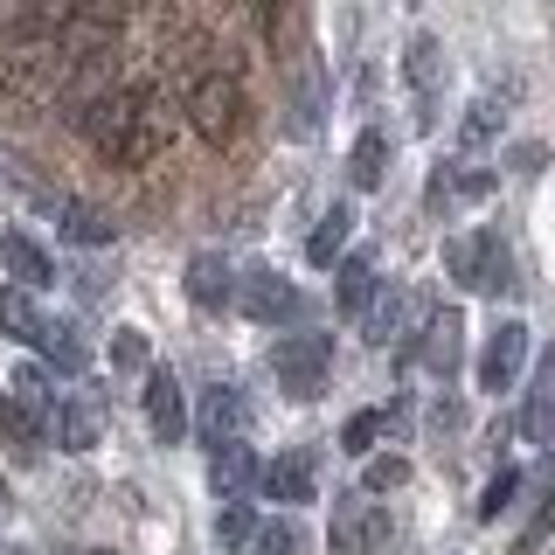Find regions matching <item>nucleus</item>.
<instances>
[{"label":"nucleus","mask_w":555,"mask_h":555,"mask_svg":"<svg viewBox=\"0 0 555 555\" xmlns=\"http://www.w3.org/2000/svg\"><path fill=\"white\" fill-rule=\"evenodd\" d=\"M181 112L208 146H236L243 126H250V91H243V77L230 63H208L181 83Z\"/></svg>","instance_id":"1"},{"label":"nucleus","mask_w":555,"mask_h":555,"mask_svg":"<svg viewBox=\"0 0 555 555\" xmlns=\"http://www.w3.org/2000/svg\"><path fill=\"white\" fill-rule=\"evenodd\" d=\"M49 410H56V389H49L42 369H22V375H14V389L0 396V444H8L22 465L42 459V444H49Z\"/></svg>","instance_id":"2"},{"label":"nucleus","mask_w":555,"mask_h":555,"mask_svg":"<svg viewBox=\"0 0 555 555\" xmlns=\"http://www.w3.org/2000/svg\"><path fill=\"white\" fill-rule=\"evenodd\" d=\"M63 91V63L35 42H14L0 56V118H35L49 98Z\"/></svg>","instance_id":"3"},{"label":"nucleus","mask_w":555,"mask_h":555,"mask_svg":"<svg viewBox=\"0 0 555 555\" xmlns=\"http://www.w3.org/2000/svg\"><path fill=\"white\" fill-rule=\"evenodd\" d=\"M326 369H334V334H285L271 347V375L285 396H299V403H312V396L326 389Z\"/></svg>","instance_id":"4"},{"label":"nucleus","mask_w":555,"mask_h":555,"mask_svg":"<svg viewBox=\"0 0 555 555\" xmlns=\"http://www.w3.org/2000/svg\"><path fill=\"white\" fill-rule=\"evenodd\" d=\"M389 542V514L361 493H334V528H326V555H375Z\"/></svg>","instance_id":"5"},{"label":"nucleus","mask_w":555,"mask_h":555,"mask_svg":"<svg viewBox=\"0 0 555 555\" xmlns=\"http://www.w3.org/2000/svg\"><path fill=\"white\" fill-rule=\"evenodd\" d=\"M416 361H424L438 382H451V375L465 369V312L459 306L424 312V326H416Z\"/></svg>","instance_id":"6"},{"label":"nucleus","mask_w":555,"mask_h":555,"mask_svg":"<svg viewBox=\"0 0 555 555\" xmlns=\"http://www.w3.org/2000/svg\"><path fill=\"white\" fill-rule=\"evenodd\" d=\"M403 77H410V98H416V126H438V98H444V42L416 28L410 49H403Z\"/></svg>","instance_id":"7"},{"label":"nucleus","mask_w":555,"mask_h":555,"mask_svg":"<svg viewBox=\"0 0 555 555\" xmlns=\"http://www.w3.org/2000/svg\"><path fill=\"white\" fill-rule=\"evenodd\" d=\"M230 299H236L243 312H250L257 326H278V320H299V312H306L299 285H285V278H278V271H243Z\"/></svg>","instance_id":"8"},{"label":"nucleus","mask_w":555,"mask_h":555,"mask_svg":"<svg viewBox=\"0 0 555 555\" xmlns=\"http://www.w3.org/2000/svg\"><path fill=\"white\" fill-rule=\"evenodd\" d=\"M520 361H528V326L500 320L493 334H486V347H479V389L486 396H507L514 382H520Z\"/></svg>","instance_id":"9"},{"label":"nucleus","mask_w":555,"mask_h":555,"mask_svg":"<svg viewBox=\"0 0 555 555\" xmlns=\"http://www.w3.org/2000/svg\"><path fill=\"white\" fill-rule=\"evenodd\" d=\"M188 430L208 444V451H222V444H243V430H250V403H243V389H208L202 396V410L188 416Z\"/></svg>","instance_id":"10"},{"label":"nucleus","mask_w":555,"mask_h":555,"mask_svg":"<svg viewBox=\"0 0 555 555\" xmlns=\"http://www.w3.org/2000/svg\"><path fill=\"white\" fill-rule=\"evenodd\" d=\"M320 459L312 451H278L271 465H257V486L278 500V507H306V500H320Z\"/></svg>","instance_id":"11"},{"label":"nucleus","mask_w":555,"mask_h":555,"mask_svg":"<svg viewBox=\"0 0 555 555\" xmlns=\"http://www.w3.org/2000/svg\"><path fill=\"white\" fill-rule=\"evenodd\" d=\"M146 424L160 444L188 438V396H181V375L173 369H146Z\"/></svg>","instance_id":"12"},{"label":"nucleus","mask_w":555,"mask_h":555,"mask_svg":"<svg viewBox=\"0 0 555 555\" xmlns=\"http://www.w3.org/2000/svg\"><path fill=\"white\" fill-rule=\"evenodd\" d=\"M0 264H8L14 292H28V299H35V292H49V285H56V257H49L35 236H22V230H8V236H0Z\"/></svg>","instance_id":"13"},{"label":"nucleus","mask_w":555,"mask_h":555,"mask_svg":"<svg viewBox=\"0 0 555 555\" xmlns=\"http://www.w3.org/2000/svg\"><path fill=\"white\" fill-rule=\"evenodd\" d=\"M375 292H382V278H375V257L369 250H354V257H340V264H334V306L340 312H354V320H361V312L375 306Z\"/></svg>","instance_id":"14"},{"label":"nucleus","mask_w":555,"mask_h":555,"mask_svg":"<svg viewBox=\"0 0 555 555\" xmlns=\"http://www.w3.org/2000/svg\"><path fill=\"white\" fill-rule=\"evenodd\" d=\"M230 292H236V278H230V264H222L216 250H195V257H188V299H195L202 312L230 306Z\"/></svg>","instance_id":"15"},{"label":"nucleus","mask_w":555,"mask_h":555,"mask_svg":"<svg viewBox=\"0 0 555 555\" xmlns=\"http://www.w3.org/2000/svg\"><path fill=\"white\" fill-rule=\"evenodd\" d=\"M208 486H216V500H243L257 486V459L250 444H222L216 459H208Z\"/></svg>","instance_id":"16"},{"label":"nucleus","mask_w":555,"mask_h":555,"mask_svg":"<svg viewBox=\"0 0 555 555\" xmlns=\"http://www.w3.org/2000/svg\"><path fill=\"white\" fill-rule=\"evenodd\" d=\"M56 230L69 243H83V250H104V243L118 236V222L104 216V208H91V202H56Z\"/></svg>","instance_id":"17"},{"label":"nucleus","mask_w":555,"mask_h":555,"mask_svg":"<svg viewBox=\"0 0 555 555\" xmlns=\"http://www.w3.org/2000/svg\"><path fill=\"white\" fill-rule=\"evenodd\" d=\"M416 320V299H410V292L403 285H389V292H375V306L369 312H361V326H369V340L375 347H389L396 334H403V326Z\"/></svg>","instance_id":"18"},{"label":"nucleus","mask_w":555,"mask_h":555,"mask_svg":"<svg viewBox=\"0 0 555 555\" xmlns=\"http://www.w3.org/2000/svg\"><path fill=\"white\" fill-rule=\"evenodd\" d=\"M347 236H354V208H347V202H334V208L320 216V230L306 236V264H320V271H326V264H340Z\"/></svg>","instance_id":"19"},{"label":"nucleus","mask_w":555,"mask_h":555,"mask_svg":"<svg viewBox=\"0 0 555 555\" xmlns=\"http://www.w3.org/2000/svg\"><path fill=\"white\" fill-rule=\"evenodd\" d=\"M0 334L8 340H22V347H42V334H49V312L28 299V292H0Z\"/></svg>","instance_id":"20"},{"label":"nucleus","mask_w":555,"mask_h":555,"mask_svg":"<svg viewBox=\"0 0 555 555\" xmlns=\"http://www.w3.org/2000/svg\"><path fill=\"white\" fill-rule=\"evenodd\" d=\"M520 430H528L534 444H548V451H555V354L542 361V375H534V389H528V410H520Z\"/></svg>","instance_id":"21"},{"label":"nucleus","mask_w":555,"mask_h":555,"mask_svg":"<svg viewBox=\"0 0 555 555\" xmlns=\"http://www.w3.org/2000/svg\"><path fill=\"white\" fill-rule=\"evenodd\" d=\"M347 173H354V188H382L389 181V132L369 126L354 139V153H347Z\"/></svg>","instance_id":"22"},{"label":"nucleus","mask_w":555,"mask_h":555,"mask_svg":"<svg viewBox=\"0 0 555 555\" xmlns=\"http://www.w3.org/2000/svg\"><path fill=\"white\" fill-rule=\"evenodd\" d=\"M49 438H56L63 451H91L98 444V416L83 403H63V396H56V410H49Z\"/></svg>","instance_id":"23"},{"label":"nucleus","mask_w":555,"mask_h":555,"mask_svg":"<svg viewBox=\"0 0 555 555\" xmlns=\"http://www.w3.org/2000/svg\"><path fill=\"white\" fill-rule=\"evenodd\" d=\"M514 285V257H507V243H500V230H479V278H473V292H507Z\"/></svg>","instance_id":"24"},{"label":"nucleus","mask_w":555,"mask_h":555,"mask_svg":"<svg viewBox=\"0 0 555 555\" xmlns=\"http://www.w3.org/2000/svg\"><path fill=\"white\" fill-rule=\"evenodd\" d=\"M42 354H49V369H56V375H83V369H91V347H83L77 326H63V320H49Z\"/></svg>","instance_id":"25"},{"label":"nucleus","mask_w":555,"mask_h":555,"mask_svg":"<svg viewBox=\"0 0 555 555\" xmlns=\"http://www.w3.org/2000/svg\"><path fill=\"white\" fill-rule=\"evenodd\" d=\"M250 534H257V507H250V500H222V514H216V542L230 548V555H243V548H250Z\"/></svg>","instance_id":"26"},{"label":"nucleus","mask_w":555,"mask_h":555,"mask_svg":"<svg viewBox=\"0 0 555 555\" xmlns=\"http://www.w3.org/2000/svg\"><path fill=\"white\" fill-rule=\"evenodd\" d=\"M382 430H389V424H382V410H354V416L340 424V451H347V459H375Z\"/></svg>","instance_id":"27"},{"label":"nucleus","mask_w":555,"mask_h":555,"mask_svg":"<svg viewBox=\"0 0 555 555\" xmlns=\"http://www.w3.org/2000/svg\"><path fill=\"white\" fill-rule=\"evenodd\" d=\"M548 542H555V486H548V500H542V507H534V520L514 534V548H507V555H542Z\"/></svg>","instance_id":"28"},{"label":"nucleus","mask_w":555,"mask_h":555,"mask_svg":"<svg viewBox=\"0 0 555 555\" xmlns=\"http://www.w3.org/2000/svg\"><path fill=\"white\" fill-rule=\"evenodd\" d=\"M500 126H507V98H500V91H479L473 118H465V146H479V139H493Z\"/></svg>","instance_id":"29"},{"label":"nucleus","mask_w":555,"mask_h":555,"mask_svg":"<svg viewBox=\"0 0 555 555\" xmlns=\"http://www.w3.org/2000/svg\"><path fill=\"white\" fill-rule=\"evenodd\" d=\"M403 479H410V459H396V451H389V459H369V473H361L354 493H361V500H375V493H396Z\"/></svg>","instance_id":"30"},{"label":"nucleus","mask_w":555,"mask_h":555,"mask_svg":"<svg viewBox=\"0 0 555 555\" xmlns=\"http://www.w3.org/2000/svg\"><path fill=\"white\" fill-rule=\"evenodd\" d=\"M514 493H520V473H514V465H500V473L493 479H486V493H479V520H500V514H507L514 507Z\"/></svg>","instance_id":"31"},{"label":"nucleus","mask_w":555,"mask_h":555,"mask_svg":"<svg viewBox=\"0 0 555 555\" xmlns=\"http://www.w3.org/2000/svg\"><path fill=\"white\" fill-rule=\"evenodd\" d=\"M444 271L459 278L465 292H473V278H479V230H465V236H451V243H444Z\"/></svg>","instance_id":"32"},{"label":"nucleus","mask_w":555,"mask_h":555,"mask_svg":"<svg viewBox=\"0 0 555 555\" xmlns=\"http://www.w3.org/2000/svg\"><path fill=\"white\" fill-rule=\"evenodd\" d=\"M243 555H299V528H292V520H257V534H250Z\"/></svg>","instance_id":"33"},{"label":"nucleus","mask_w":555,"mask_h":555,"mask_svg":"<svg viewBox=\"0 0 555 555\" xmlns=\"http://www.w3.org/2000/svg\"><path fill=\"white\" fill-rule=\"evenodd\" d=\"M112 369H126V375H146L153 369L146 334H139V326H118V334H112Z\"/></svg>","instance_id":"34"},{"label":"nucleus","mask_w":555,"mask_h":555,"mask_svg":"<svg viewBox=\"0 0 555 555\" xmlns=\"http://www.w3.org/2000/svg\"><path fill=\"white\" fill-rule=\"evenodd\" d=\"M430 424H438V430H459V424H465V410L451 403V396H438V410H430Z\"/></svg>","instance_id":"35"},{"label":"nucleus","mask_w":555,"mask_h":555,"mask_svg":"<svg viewBox=\"0 0 555 555\" xmlns=\"http://www.w3.org/2000/svg\"><path fill=\"white\" fill-rule=\"evenodd\" d=\"M542 160H548V146H514V167H520V173H534Z\"/></svg>","instance_id":"36"},{"label":"nucleus","mask_w":555,"mask_h":555,"mask_svg":"<svg viewBox=\"0 0 555 555\" xmlns=\"http://www.w3.org/2000/svg\"><path fill=\"white\" fill-rule=\"evenodd\" d=\"M98 555H112V548H98Z\"/></svg>","instance_id":"37"}]
</instances>
